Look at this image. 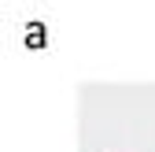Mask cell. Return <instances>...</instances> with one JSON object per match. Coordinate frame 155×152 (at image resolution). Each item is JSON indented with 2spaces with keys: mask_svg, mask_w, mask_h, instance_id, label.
I'll use <instances>...</instances> for the list:
<instances>
[]
</instances>
